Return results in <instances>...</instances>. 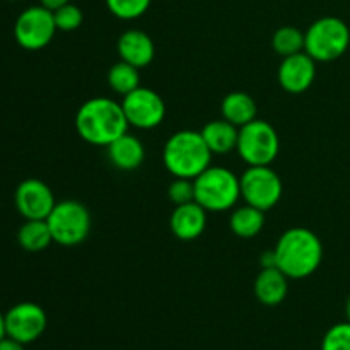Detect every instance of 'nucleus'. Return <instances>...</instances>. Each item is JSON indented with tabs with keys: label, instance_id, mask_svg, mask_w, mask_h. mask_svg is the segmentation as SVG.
Instances as JSON below:
<instances>
[{
	"label": "nucleus",
	"instance_id": "1",
	"mask_svg": "<svg viewBox=\"0 0 350 350\" xmlns=\"http://www.w3.org/2000/svg\"><path fill=\"white\" fill-rule=\"evenodd\" d=\"M129 126L122 103L111 98L88 99L75 115L79 137L92 146L108 147L113 140L126 133Z\"/></svg>",
	"mask_w": 350,
	"mask_h": 350
},
{
	"label": "nucleus",
	"instance_id": "2",
	"mask_svg": "<svg viewBox=\"0 0 350 350\" xmlns=\"http://www.w3.org/2000/svg\"><path fill=\"white\" fill-rule=\"evenodd\" d=\"M275 267L289 279H306L313 275L323 260V245L311 229L291 228L273 248Z\"/></svg>",
	"mask_w": 350,
	"mask_h": 350
},
{
	"label": "nucleus",
	"instance_id": "3",
	"mask_svg": "<svg viewBox=\"0 0 350 350\" xmlns=\"http://www.w3.org/2000/svg\"><path fill=\"white\" fill-rule=\"evenodd\" d=\"M214 154L205 144L200 132L180 130L166 140L163 149V163L174 178L195 180L211 166Z\"/></svg>",
	"mask_w": 350,
	"mask_h": 350
},
{
	"label": "nucleus",
	"instance_id": "4",
	"mask_svg": "<svg viewBox=\"0 0 350 350\" xmlns=\"http://www.w3.org/2000/svg\"><path fill=\"white\" fill-rule=\"evenodd\" d=\"M195 202L207 212H226L241 198L239 178L224 166H208L193 180Z\"/></svg>",
	"mask_w": 350,
	"mask_h": 350
},
{
	"label": "nucleus",
	"instance_id": "5",
	"mask_svg": "<svg viewBox=\"0 0 350 350\" xmlns=\"http://www.w3.org/2000/svg\"><path fill=\"white\" fill-rule=\"evenodd\" d=\"M350 29L340 17L327 16L304 31V51L314 62H334L349 50Z\"/></svg>",
	"mask_w": 350,
	"mask_h": 350
},
{
	"label": "nucleus",
	"instance_id": "6",
	"mask_svg": "<svg viewBox=\"0 0 350 350\" xmlns=\"http://www.w3.org/2000/svg\"><path fill=\"white\" fill-rule=\"evenodd\" d=\"M53 243L60 246H77L88 239L92 219L88 207L79 200L57 202L46 217Z\"/></svg>",
	"mask_w": 350,
	"mask_h": 350
},
{
	"label": "nucleus",
	"instance_id": "7",
	"mask_svg": "<svg viewBox=\"0 0 350 350\" xmlns=\"http://www.w3.org/2000/svg\"><path fill=\"white\" fill-rule=\"evenodd\" d=\"M236 150L248 166H270L279 156V133L269 122L256 118L239 126Z\"/></svg>",
	"mask_w": 350,
	"mask_h": 350
},
{
	"label": "nucleus",
	"instance_id": "8",
	"mask_svg": "<svg viewBox=\"0 0 350 350\" xmlns=\"http://www.w3.org/2000/svg\"><path fill=\"white\" fill-rule=\"evenodd\" d=\"M239 185L245 204L263 212L275 207L284 193L282 180L270 166H248L239 176Z\"/></svg>",
	"mask_w": 350,
	"mask_h": 350
},
{
	"label": "nucleus",
	"instance_id": "9",
	"mask_svg": "<svg viewBox=\"0 0 350 350\" xmlns=\"http://www.w3.org/2000/svg\"><path fill=\"white\" fill-rule=\"evenodd\" d=\"M53 10L43 5L27 7L14 24V38L24 50L36 51L48 46L57 33Z\"/></svg>",
	"mask_w": 350,
	"mask_h": 350
},
{
	"label": "nucleus",
	"instance_id": "10",
	"mask_svg": "<svg viewBox=\"0 0 350 350\" xmlns=\"http://www.w3.org/2000/svg\"><path fill=\"white\" fill-rule=\"evenodd\" d=\"M122 108L129 125L140 130L156 129L166 116L164 99L154 89L142 88V85L123 96Z\"/></svg>",
	"mask_w": 350,
	"mask_h": 350
},
{
	"label": "nucleus",
	"instance_id": "11",
	"mask_svg": "<svg viewBox=\"0 0 350 350\" xmlns=\"http://www.w3.org/2000/svg\"><path fill=\"white\" fill-rule=\"evenodd\" d=\"M3 317H5L7 337L24 345L38 340L46 330V313L36 303L16 304Z\"/></svg>",
	"mask_w": 350,
	"mask_h": 350
},
{
	"label": "nucleus",
	"instance_id": "12",
	"mask_svg": "<svg viewBox=\"0 0 350 350\" xmlns=\"http://www.w3.org/2000/svg\"><path fill=\"white\" fill-rule=\"evenodd\" d=\"M14 202L24 219H46L57 204L51 188L36 178L24 180L16 188Z\"/></svg>",
	"mask_w": 350,
	"mask_h": 350
},
{
	"label": "nucleus",
	"instance_id": "13",
	"mask_svg": "<svg viewBox=\"0 0 350 350\" xmlns=\"http://www.w3.org/2000/svg\"><path fill=\"white\" fill-rule=\"evenodd\" d=\"M314 77H317V62L306 51L284 57L277 70V81L280 88L291 94L306 92L313 85Z\"/></svg>",
	"mask_w": 350,
	"mask_h": 350
},
{
	"label": "nucleus",
	"instance_id": "14",
	"mask_svg": "<svg viewBox=\"0 0 350 350\" xmlns=\"http://www.w3.org/2000/svg\"><path fill=\"white\" fill-rule=\"evenodd\" d=\"M207 228V211L197 202L176 205L171 212L170 229L181 241H193L200 238Z\"/></svg>",
	"mask_w": 350,
	"mask_h": 350
},
{
	"label": "nucleus",
	"instance_id": "15",
	"mask_svg": "<svg viewBox=\"0 0 350 350\" xmlns=\"http://www.w3.org/2000/svg\"><path fill=\"white\" fill-rule=\"evenodd\" d=\"M116 50H118L120 60L137 68L150 65L156 57V46H154L152 38L140 29H129L120 34Z\"/></svg>",
	"mask_w": 350,
	"mask_h": 350
},
{
	"label": "nucleus",
	"instance_id": "16",
	"mask_svg": "<svg viewBox=\"0 0 350 350\" xmlns=\"http://www.w3.org/2000/svg\"><path fill=\"white\" fill-rule=\"evenodd\" d=\"M255 297L265 306H277L282 303L289 293V277L277 267L262 269L253 284Z\"/></svg>",
	"mask_w": 350,
	"mask_h": 350
},
{
	"label": "nucleus",
	"instance_id": "17",
	"mask_svg": "<svg viewBox=\"0 0 350 350\" xmlns=\"http://www.w3.org/2000/svg\"><path fill=\"white\" fill-rule=\"evenodd\" d=\"M108 157L113 166L120 171H133L142 166L146 159V147L132 133H123L113 140L108 147Z\"/></svg>",
	"mask_w": 350,
	"mask_h": 350
},
{
	"label": "nucleus",
	"instance_id": "18",
	"mask_svg": "<svg viewBox=\"0 0 350 350\" xmlns=\"http://www.w3.org/2000/svg\"><path fill=\"white\" fill-rule=\"evenodd\" d=\"M200 133L212 154H229L238 146L239 129L224 118L205 123Z\"/></svg>",
	"mask_w": 350,
	"mask_h": 350
},
{
	"label": "nucleus",
	"instance_id": "19",
	"mask_svg": "<svg viewBox=\"0 0 350 350\" xmlns=\"http://www.w3.org/2000/svg\"><path fill=\"white\" fill-rule=\"evenodd\" d=\"M221 113L222 118L228 120L229 123H232V125H236L239 129V126L256 120L258 106H256L255 99H253L248 92L234 91L229 92V94L222 99Z\"/></svg>",
	"mask_w": 350,
	"mask_h": 350
},
{
	"label": "nucleus",
	"instance_id": "20",
	"mask_svg": "<svg viewBox=\"0 0 350 350\" xmlns=\"http://www.w3.org/2000/svg\"><path fill=\"white\" fill-rule=\"evenodd\" d=\"M263 226H265V212L248 204L234 208L231 217H229L231 231L243 239L255 238L256 234L262 232Z\"/></svg>",
	"mask_w": 350,
	"mask_h": 350
},
{
	"label": "nucleus",
	"instance_id": "21",
	"mask_svg": "<svg viewBox=\"0 0 350 350\" xmlns=\"http://www.w3.org/2000/svg\"><path fill=\"white\" fill-rule=\"evenodd\" d=\"M17 243L21 248L31 253L46 250L53 243L46 219H26L17 231Z\"/></svg>",
	"mask_w": 350,
	"mask_h": 350
},
{
	"label": "nucleus",
	"instance_id": "22",
	"mask_svg": "<svg viewBox=\"0 0 350 350\" xmlns=\"http://www.w3.org/2000/svg\"><path fill=\"white\" fill-rule=\"evenodd\" d=\"M140 68L120 60L108 70V85L118 96H126L129 92L140 88Z\"/></svg>",
	"mask_w": 350,
	"mask_h": 350
},
{
	"label": "nucleus",
	"instance_id": "23",
	"mask_svg": "<svg viewBox=\"0 0 350 350\" xmlns=\"http://www.w3.org/2000/svg\"><path fill=\"white\" fill-rule=\"evenodd\" d=\"M272 48L282 58L304 51V31L296 26L279 27L272 36Z\"/></svg>",
	"mask_w": 350,
	"mask_h": 350
},
{
	"label": "nucleus",
	"instance_id": "24",
	"mask_svg": "<svg viewBox=\"0 0 350 350\" xmlns=\"http://www.w3.org/2000/svg\"><path fill=\"white\" fill-rule=\"evenodd\" d=\"M150 2L152 0H106V7L118 19L133 21L149 10Z\"/></svg>",
	"mask_w": 350,
	"mask_h": 350
},
{
	"label": "nucleus",
	"instance_id": "25",
	"mask_svg": "<svg viewBox=\"0 0 350 350\" xmlns=\"http://www.w3.org/2000/svg\"><path fill=\"white\" fill-rule=\"evenodd\" d=\"M55 24H57L58 31H64V33H70L81 27L84 16H82V10L79 9L75 3H65V5L58 7L57 10H53Z\"/></svg>",
	"mask_w": 350,
	"mask_h": 350
},
{
	"label": "nucleus",
	"instance_id": "26",
	"mask_svg": "<svg viewBox=\"0 0 350 350\" xmlns=\"http://www.w3.org/2000/svg\"><path fill=\"white\" fill-rule=\"evenodd\" d=\"M321 350H350V323H337L325 334Z\"/></svg>",
	"mask_w": 350,
	"mask_h": 350
},
{
	"label": "nucleus",
	"instance_id": "27",
	"mask_svg": "<svg viewBox=\"0 0 350 350\" xmlns=\"http://www.w3.org/2000/svg\"><path fill=\"white\" fill-rule=\"evenodd\" d=\"M167 198L173 202V205H183L188 202L195 200V190H193V180L188 178H174L171 181L170 188H167Z\"/></svg>",
	"mask_w": 350,
	"mask_h": 350
},
{
	"label": "nucleus",
	"instance_id": "28",
	"mask_svg": "<svg viewBox=\"0 0 350 350\" xmlns=\"http://www.w3.org/2000/svg\"><path fill=\"white\" fill-rule=\"evenodd\" d=\"M0 350H24V344H21V342L14 340L10 337H3L0 340Z\"/></svg>",
	"mask_w": 350,
	"mask_h": 350
},
{
	"label": "nucleus",
	"instance_id": "29",
	"mask_svg": "<svg viewBox=\"0 0 350 350\" xmlns=\"http://www.w3.org/2000/svg\"><path fill=\"white\" fill-rule=\"evenodd\" d=\"M70 0H40V5L46 7V9L50 10H57L58 7L65 5V3H68Z\"/></svg>",
	"mask_w": 350,
	"mask_h": 350
},
{
	"label": "nucleus",
	"instance_id": "30",
	"mask_svg": "<svg viewBox=\"0 0 350 350\" xmlns=\"http://www.w3.org/2000/svg\"><path fill=\"white\" fill-rule=\"evenodd\" d=\"M3 337H7V332H5V317H3V314L0 313V340H2Z\"/></svg>",
	"mask_w": 350,
	"mask_h": 350
},
{
	"label": "nucleus",
	"instance_id": "31",
	"mask_svg": "<svg viewBox=\"0 0 350 350\" xmlns=\"http://www.w3.org/2000/svg\"><path fill=\"white\" fill-rule=\"evenodd\" d=\"M345 314H347V321L350 323V297H349L347 304H345Z\"/></svg>",
	"mask_w": 350,
	"mask_h": 350
}]
</instances>
